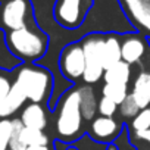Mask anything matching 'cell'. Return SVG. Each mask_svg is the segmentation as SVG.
<instances>
[{
	"mask_svg": "<svg viewBox=\"0 0 150 150\" xmlns=\"http://www.w3.org/2000/svg\"><path fill=\"white\" fill-rule=\"evenodd\" d=\"M105 40L106 35L93 33L83 38L81 47L86 57V69L83 75V81L86 84H96L103 78L105 66H103V54H105Z\"/></svg>",
	"mask_w": 150,
	"mask_h": 150,
	"instance_id": "277c9868",
	"label": "cell"
},
{
	"mask_svg": "<svg viewBox=\"0 0 150 150\" xmlns=\"http://www.w3.org/2000/svg\"><path fill=\"white\" fill-rule=\"evenodd\" d=\"M15 83L24 91L27 100L31 103H41L49 100L53 93V77L52 72L37 65H22L18 69Z\"/></svg>",
	"mask_w": 150,
	"mask_h": 150,
	"instance_id": "7a4b0ae2",
	"label": "cell"
},
{
	"mask_svg": "<svg viewBox=\"0 0 150 150\" xmlns=\"http://www.w3.org/2000/svg\"><path fill=\"white\" fill-rule=\"evenodd\" d=\"M140 110H141V109L138 108V105L135 103V100H134V97H132L131 94H128L127 99L119 105V113H121L122 118H127V119L135 118Z\"/></svg>",
	"mask_w": 150,
	"mask_h": 150,
	"instance_id": "7402d4cb",
	"label": "cell"
},
{
	"mask_svg": "<svg viewBox=\"0 0 150 150\" xmlns=\"http://www.w3.org/2000/svg\"><path fill=\"white\" fill-rule=\"evenodd\" d=\"M129 80H131V65L125 63L124 60L105 69V74H103L105 84H127L128 86Z\"/></svg>",
	"mask_w": 150,
	"mask_h": 150,
	"instance_id": "9a60e30c",
	"label": "cell"
},
{
	"mask_svg": "<svg viewBox=\"0 0 150 150\" xmlns=\"http://www.w3.org/2000/svg\"><path fill=\"white\" fill-rule=\"evenodd\" d=\"M121 40L115 34L106 35L105 40V54H103V66L105 69L110 68L112 65L121 62Z\"/></svg>",
	"mask_w": 150,
	"mask_h": 150,
	"instance_id": "2e32d148",
	"label": "cell"
},
{
	"mask_svg": "<svg viewBox=\"0 0 150 150\" xmlns=\"http://www.w3.org/2000/svg\"><path fill=\"white\" fill-rule=\"evenodd\" d=\"M83 121L78 88L68 90L60 99L56 116V132L59 138L62 141H74L81 134Z\"/></svg>",
	"mask_w": 150,
	"mask_h": 150,
	"instance_id": "3957f363",
	"label": "cell"
},
{
	"mask_svg": "<svg viewBox=\"0 0 150 150\" xmlns=\"http://www.w3.org/2000/svg\"><path fill=\"white\" fill-rule=\"evenodd\" d=\"M131 128H132V131H134L135 134L150 129V106L146 108V109H141V110L137 113V116L132 118Z\"/></svg>",
	"mask_w": 150,
	"mask_h": 150,
	"instance_id": "ffe728a7",
	"label": "cell"
},
{
	"mask_svg": "<svg viewBox=\"0 0 150 150\" xmlns=\"http://www.w3.org/2000/svg\"><path fill=\"white\" fill-rule=\"evenodd\" d=\"M78 94H80V108H81L83 119L86 121L93 119L97 112V103H99V100L96 99L94 90L88 84H86V86L78 87Z\"/></svg>",
	"mask_w": 150,
	"mask_h": 150,
	"instance_id": "5bb4252c",
	"label": "cell"
},
{
	"mask_svg": "<svg viewBox=\"0 0 150 150\" xmlns=\"http://www.w3.org/2000/svg\"><path fill=\"white\" fill-rule=\"evenodd\" d=\"M147 41H149V47H150V38H149V40H147Z\"/></svg>",
	"mask_w": 150,
	"mask_h": 150,
	"instance_id": "83f0119b",
	"label": "cell"
},
{
	"mask_svg": "<svg viewBox=\"0 0 150 150\" xmlns=\"http://www.w3.org/2000/svg\"><path fill=\"white\" fill-rule=\"evenodd\" d=\"M128 86L127 84H103L102 87V96L112 100L118 106L127 99L128 96Z\"/></svg>",
	"mask_w": 150,
	"mask_h": 150,
	"instance_id": "d6986e66",
	"label": "cell"
},
{
	"mask_svg": "<svg viewBox=\"0 0 150 150\" xmlns=\"http://www.w3.org/2000/svg\"><path fill=\"white\" fill-rule=\"evenodd\" d=\"M59 68L62 75L69 81H78L83 78L86 69V57L81 43H71L63 47L59 57Z\"/></svg>",
	"mask_w": 150,
	"mask_h": 150,
	"instance_id": "8992f818",
	"label": "cell"
},
{
	"mask_svg": "<svg viewBox=\"0 0 150 150\" xmlns=\"http://www.w3.org/2000/svg\"><path fill=\"white\" fill-rule=\"evenodd\" d=\"M134 28L150 38V0H121Z\"/></svg>",
	"mask_w": 150,
	"mask_h": 150,
	"instance_id": "ba28073f",
	"label": "cell"
},
{
	"mask_svg": "<svg viewBox=\"0 0 150 150\" xmlns=\"http://www.w3.org/2000/svg\"><path fill=\"white\" fill-rule=\"evenodd\" d=\"M12 84L13 83L11 81V78L8 77L3 71H0V102H2L9 94V91L12 88Z\"/></svg>",
	"mask_w": 150,
	"mask_h": 150,
	"instance_id": "cb8c5ba5",
	"label": "cell"
},
{
	"mask_svg": "<svg viewBox=\"0 0 150 150\" xmlns=\"http://www.w3.org/2000/svg\"><path fill=\"white\" fill-rule=\"evenodd\" d=\"M135 137H137L138 140L147 141V143L150 144V129H147V131H143V132H137V134H135Z\"/></svg>",
	"mask_w": 150,
	"mask_h": 150,
	"instance_id": "d4e9b609",
	"label": "cell"
},
{
	"mask_svg": "<svg viewBox=\"0 0 150 150\" xmlns=\"http://www.w3.org/2000/svg\"><path fill=\"white\" fill-rule=\"evenodd\" d=\"M27 102V97L21 87L13 81L9 94L0 102V119H9V116L15 115Z\"/></svg>",
	"mask_w": 150,
	"mask_h": 150,
	"instance_id": "8fae6325",
	"label": "cell"
},
{
	"mask_svg": "<svg viewBox=\"0 0 150 150\" xmlns=\"http://www.w3.org/2000/svg\"><path fill=\"white\" fill-rule=\"evenodd\" d=\"M56 150H68V146H66V143H63L62 140H59V141H56Z\"/></svg>",
	"mask_w": 150,
	"mask_h": 150,
	"instance_id": "484cf974",
	"label": "cell"
},
{
	"mask_svg": "<svg viewBox=\"0 0 150 150\" xmlns=\"http://www.w3.org/2000/svg\"><path fill=\"white\" fill-rule=\"evenodd\" d=\"M31 5L30 0H9L2 11L3 27L9 31H15L30 25Z\"/></svg>",
	"mask_w": 150,
	"mask_h": 150,
	"instance_id": "52a82bcc",
	"label": "cell"
},
{
	"mask_svg": "<svg viewBox=\"0 0 150 150\" xmlns=\"http://www.w3.org/2000/svg\"><path fill=\"white\" fill-rule=\"evenodd\" d=\"M116 110H118V105L113 103L112 100H109V99H106V97L102 96V99H100L99 103H97V112H99L102 116L112 118V116L116 113Z\"/></svg>",
	"mask_w": 150,
	"mask_h": 150,
	"instance_id": "603a6c76",
	"label": "cell"
},
{
	"mask_svg": "<svg viewBox=\"0 0 150 150\" xmlns=\"http://www.w3.org/2000/svg\"><path fill=\"white\" fill-rule=\"evenodd\" d=\"M12 138V119H0V150H9Z\"/></svg>",
	"mask_w": 150,
	"mask_h": 150,
	"instance_id": "44dd1931",
	"label": "cell"
},
{
	"mask_svg": "<svg viewBox=\"0 0 150 150\" xmlns=\"http://www.w3.org/2000/svg\"><path fill=\"white\" fill-rule=\"evenodd\" d=\"M147 49H149V41H146L144 37L129 33L121 41V57L125 63L134 65L143 60Z\"/></svg>",
	"mask_w": 150,
	"mask_h": 150,
	"instance_id": "9c48e42d",
	"label": "cell"
},
{
	"mask_svg": "<svg viewBox=\"0 0 150 150\" xmlns=\"http://www.w3.org/2000/svg\"><path fill=\"white\" fill-rule=\"evenodd\" d=\"M21 122L24 124V127L27 128H33V129H40L43 131L47 125V116H46V110L43 109L41 105L38 103H31L27 105L21 113Z\"/></svg>",
	"mask_w": 150,
	"mask_h": 150,
	"instance_id": "4fadbf2b",
	"label": "cell"
},
{
	"mask_svg": "<svg viewBox=\"0 0 150 150\" xmlns=\"http://www.w3.org/2000/svg\"><path fill=\"white\" fill-rule=\"evenodd\" d=\"M19 141L25 147H31V146H49V137L43 131L27 128V127H24L22 131L19 132Z\"/></svg>",
	"mask_w": 150,
	"mask_h": 150,
	"instance_id": "e0dca14e",
	"label": "cell"
},
{
	"mask_svg": "<svg viewBox=\"0 0 150 150\" xmlns=\"http://www.w3.org/2000/svg\"><path fill=\"white\" fill-rule=\"evenodd\" d=\"M91 0H56L53 15L56 22L63 28H78L84 24Z\"/></svg>",
	"mask_w": 150,
	"mask_h": 150,
	"instance_id": "5b68a950",
	"label": "cell"
},
{
	"mask_svg": "<svg viewBox=\"0 0 150 150\" xmlns=\"http://www.w3.org/2000/svg\"><path fill=\"white\" fill-rule=\"evenodd\" d=\"M129 94L134 97L140 109L150 106V71H141L137 75Z\"/></svg>",
	"mask_w": 150,
	"mask_h": 150,
	"instance_id": "7c38bea8",
	"label": "cell"
},
{
	"mask_svg": "<svg viewBox=\"0 0 150 150\" xmlns=\"http://www.w3.org/2000/svg\"><path fill=\"white\" fill-rule=\"evenodd\" d=\"M21 65V60L12 54L6 46L3 33H0V71H12Z\"/></svg>",
	"mask_w": 150,
	"mask_h": 150,
	"instance_id": "ac0fdd59",
	"label": "cell"
},
{
	"mask_svg": "<svg viewBox=\"0 0 150 150\" xmlns=\"http://www.w3.org/2000/svg\"><path fill=\"white\" fill-rule=\"evenodd\" d=\"M25 150H50L49 146H31V147H27Z\"/></svg>",
	"mask_w": 150,
	"mask_h": 150,
	"instance_id": "4316f807",
	"label": "cell"
},
{
	"mask_svg": "<svg viewBox=\"0 0 150 150\" xmlns=\"http://www.w3.org/2000/svg\"><path fill=\"white\" fill-rule=\"evenodd\" d=\"M121 128L122 127L116 119L108 116H97L91 121L90 135L99 143H110L119 135Z\"/></svg>",
	"mask_w": 150,
	"mask_h": 150,
	"instance_id": "30bf717a",
	"label": "cell"
},
{
	"mask_svg": "<svg viewBox=\"0 0 150 150\" xmlns=\"http://www.w3.org/2000/svg\"><path fill=\"white\" fill-rule=\"evenodd\" d=\"M6 46L19 60H40L49 47V37L37 27L27 25L24 28L9 31L5 35Z\"/></svg>",
	"mask_w": 150,
	"mask_h": 150,
	"instance_id": "6da1fadb",
	"label": "cell"
}]
</instances>
